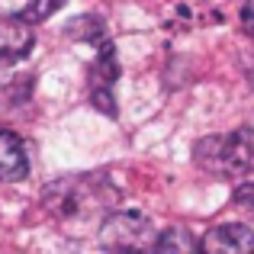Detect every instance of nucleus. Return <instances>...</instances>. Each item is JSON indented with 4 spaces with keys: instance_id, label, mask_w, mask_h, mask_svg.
I'll return each instance as SVG.
<instances>
[{
    "instance_id": "7",
    "label": "nucleus",
    "mask_w": 254,
    "mask_h": 254,
    "mask_svg": "<svg viewBox=\"0 0 254 254\" xmlns=\"http://www.w3.org/2000/svg\"><path fill=\"white\" fill-rule=\"evenodd\" d=\"M203 251H225V254H251L254 251V232L248 225H216L199 242Z\"/></svg>"
},
{
    "instance_id": "10",
    "label": "nucleus",
    "mask_w": 254,
    "mask_h": 254,
    "mask_svg": "<svg viewBox=\"0 0 254 254\" xmlns=\"http://www.w3.org/2000/svg\"><path fill=\"white\" fill-rule=\"evenodd\" d=\"M235 206H238V209L254 212V184H245V187L235 190Z\"/></svg>"
},
{
    "instance_id": "3",
    "label": "nucleus",
    "mask_w": 254,
    "mask_h": 254,
    "mask_svg": "<svg viewBox=\"0 0 254 254\" xmlns=\"http://www.w3.org/2000/svg\"><path fill=\"white\" fill-rule=\"evenodd\" d=\"M42 203H49V209L64 222H77L84 216H93L100 209V196H97V180L90 174L81 177H64L58 184H52L42 193Z\"/></svg>"
},
{
    "instance_id": "2",
    "label": "nucleus",
    "mask_w": 254,
    "mask_h": 254,
    "mask_svg": "<svg viewBox=\"0 0 254 254\" xmlns=\"http://www.w3.org/2000/svg\"><path fill=\"white\" fill-rule=\"evenodd\" d=\"M196 164L216 177H245L254 168V129H235L196 142Z\"/></svg>"
},
{
    "instance_id": "1",
    "label": "nucleus",
    "mask_w": 254,
    "mask_h": 254,
    "mask_svg": "<svg viewBox=\"0 0 254 254\" xmlns=\"http://www.w3.org/2000/svg\"><path fill=\"white\" fill-rule=\"evenodd\" d=\"M71 39H87L97 49V62H93V90H90V103L97 110H103L106 116H116V103H113V87L119 81V62H116V49H113L106 26L100 16H77L68 26Z\"/></svg>"
},
{
    "instance_id": "4",
    "label": "nucleus",
    "mask_w": 254,
    "mask_h": 254,
    "mask_svg": "<svg viewBox=\"0 0 254 254\" xmlns=\"http://www.w3.org/2000/svg\"><path fill=\"white\" fill-rule=\"evenodd\" d=\"M103 248H113V251H145L151 248L155 235H151V219L142 216V212H116L103 222L100 229V238H97Z\"/></svg>"
},
{
    "instance_id": "11",
    "label": "nucleus",
    "mask_w": 254,
    "mask_h": 254,
    "mask_svg": "<svg viewBox=\"0 0 254 254\" xmlns=\"http://www.w3.org/2000/svg\"><path fill=\"white\" fill-rule=\"evenodd\" d=\"M242 29L254 39V0H245L242 6Z\"/></svg>"
},
{
    "instance_id": "6",
    "label": "nucleus",
    "mask_w": 254,
    "mask_h": 254,
    "mask_svg": "<svg viewBox=\"0 0 254 254\" xmlns=\"http://www.w3.org/2000/svg\"><path fill=\"white\" fill-rule=\"evenodd\" d=\"M29 177V155H26V142L13 129L0 132V180L3 184H16V180Z\"/></svg>"
},
{
    "instance_id": "5",
    "label": "nucleus",
    "mask_w": 254,
    "mask_h": 254,
    "mask_svg": "<svg viewBox=\"0 0 254 254\" xmlns=\"http://www.w3.org/2000/svg\"><path fill=\"white\" fill-rule=\"evenodd\" d=\"M36 45V29L23 13H0V68L23 62Z\"/></svg>"
},
{
    "instance_id": "8",
    "label": "nucleus",
    "mask_w": 254,
    "mask_h": 254,
    "mask_svg": "<svg viewBox=\"0 0 254 254\" xmlns=\"http://www.w3.org/2000/svg\"><path fill=\"white\" fill-rule=\"evenodd\" d=\"M151 248L155 251H196L199 242L187 229H164L161 235L151 242Z\"/></svg>"
},
{
    "instance_id": "9",
    "label": "nucleus",
    "mask_w": 254,
    "mask_h": 254,
    "mask_svg": "<svg viewBox=\"0 0 254 254\" xmlns=\"http://www.w3.org/2000/svg\"><path fill=\"white\" fill-rule=\"evenodd\" d=\"M64 3H68V0H29V6H26V10H19V13H23L32 26H36V23H42V19H49L55 10H62Z\"/></svg>"
}]
</instances>
